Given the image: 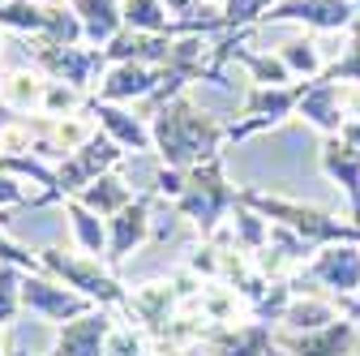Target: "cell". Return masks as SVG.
Here are the masks:
<instances>
[{
  "label": "cell",
  "instance_id": "obj_17",
  "mask_svg": "<svg viewBox=\"0 0 360 356\" xmlns=\"http://www.w3.org/2000/svg\"><path fill=\"white\" fill-rule=\"evenodd\" d=\"M322 172L343 189L347 219H352V224H360V146L343 142L339 133H335V138H322Z\"/></svg>",
  "mask_w": 360,
  "mask_h": 356
},
{
  "label": "cell",
  "instance_id": "obj_16",
  "mask_svg": "<svg viewBox=\"0 0 360 356\" xmlns=\"http://www.w3.org/2000/svg\"><path fill=\"white\" fill-rule=\"evenodd\" d=\"M86 112L95 116V125L108 133L112 142H120L129 155H150L155 151V133H150V116L146 112H133L124 103H103V99H90Z\"/></svg>",
  "mask_w": 360,
  "mask_h": 356
},
{
  "label": "cell",
  "instance_id": "obj_24",
  "mask_svg": "<svg viewBox=\"0 0 360 356\" xmlns=\"http://www.w3.org/2000/svg\"><path fill=\"white\" fill-rule=\"evenodd\" d=\"M343 314H339V300H318V296H292V305H288V314H283V331L288 335H309V331H326L330 322H339Z\"/></svg>",
  "mask_w": 360,
  "mask_h": 356
},
{
  "label": "cell",
  "instance_id": "obj_37",
  "mask_svg": "<svg viewBox=\"0 0 360 356\" xmlns=\"http://www.w3.org/2000/svg\"><path fill=\"white\" fill-rule=\"evenodd\" d=\"M198 5H202V9H214V5H223V0H198Z\"/></svg>",
  "mask_w": 360,
  "mask_h": 356
},
{
  "label": "cell",
  "instance_id": "obj_29",
  "mask_svg": "<svg viewBox=\"0 0 360 356\" xmlns=\"http://www.w3.org/2000/svg\"><path fill=\"white\" fill-rule=\"evenodd\" d=\"M22 275L26 271L0 262V331H9L22 314Z\"/></svg>",
  "mask_w": 360,
  "mask_h": 356
},
{
  "label": "cell",
  "instance_id": "obj_26",
  "mask_svg": "<svg viewBox=\"0 0 360 356\" xmlns=\"http://www.w3.org/2000/svg\"><path fill=\"white\" fill-rule=\"evenodd\" d=\"M48 18H52V9L39 5V0H0V30L39 39L48 30Z\"/></svg>",
  "mask_w": 360,
  "mask_h": 356
},
{
  "label": "cell",
  "instance_id": "obj_32",
  "mask_svg": "<svg viewBox=\"0 0 360 356\" xmlns=\"http://www.w3.org/2000/svg\"><path fill=\"white\" fill-rule=\"evenodd\" d=\"M13 206H30V193L22 185V176L0 172V210H13Z\"/></svg>",
  "mask_w": 360,
  "mask_h": 356
},
{
  "label": "cell",
  "instance_id": "obj_12",
  "mask_svg": "<svg viewBox=\"0 0 360 356\" xmlns=\"http://www.w3.org/2000/svg\"><path fill=\"white\" fill-rule=\"evenodd\" d=\"M262 22H300L309 30H352L360 22L356 0H275Z\"/></svg>",
  "mask_w": 360,
  "mask_h": 356
},
{
  "label": "cell",
  "instance_id": "obj_36",
  "mask_svg": "<svg viewBox=\"0 0 360 356\" xmlns=\"http://www.w3.org/2000/svg\"><path fill=\"white\" fill-rule=\"evenodd\" d=\"M0 356H9V343H5V331H0Z\"/></svg>",
  "mask_w": 360,
  "mask_h": 356
},
{
  "label": "cell",
  "instance_id": "obj_30",
  "mask_svg": "<svg viewBox=\"0 0 360 356\" xmlns=\"http://www.w3.org/2000/svg\"><path fill=\"white\" fill-rule=\"evenodd\" d=\"M326 82H335V86H360V22L352 26V39H347V48H343V56L335 61V65H326V73H322Z\"/></svg>",
  "mask_w": 360,
  "mask_h": 356
},
{
  "label": "cell",
  "instance_id": "obj_28",
  "mask_svg": "<svg viewBox=\"0 0 360 356\" xmlns=\"http://www.w3.org/2000/svg\"><path fill=\"white\" fill-rule=\"evenodd\" d=\"M86 103H90V95H82L77 86L48 77V86H43V103H39V116H77V112H86Z\"/></svg>",
  "mask_w": 360,
  "mask_h": 356
},
{
  "label": "cell",
  "instance_id": "obj_38",
  "mask_svg": "<svg viewBox=\"0 0 360 356\" xmlns=\"http://www.w3.org/2000/svg\"><path fill=\"white\" fill-rule=\"evenodd\" d=\"M0 48H5V30H0Z\"/></svg>",
  "mask_w": 360,
  "mask_h": 356
},
{
  "label": "cell",
  "instance_id": "obj_5",
  "mask_svg": "<svg viewBox=\"0 0 360 356\" xmlns=\"http://www.w3.org/2000/svg\"><path fill=\"white\" fill-rule=\"evenodd\" d=\"M300 95H304V82H292V86H253L249 82L236 120H228V146H240L266 129H279L288 116H296Z\"/></svg>",
  "mask_w": 360,
  "mask_h": 356
},
{
  "label": "cell",
  "instance_id": "obj_22",
  "mask_svg": "<svg viewBox=\"0 0 360 356\" xmlns=\"http://www.w3.org/2000/svg\"><path fill=\"white\" fill-rule=\"evenodd\" d=\"M60 206H65L69 232H73V249L108 262V219H103V215H95L90 206H82L77 198H65Z\"/></svg>",
  "mask_w": 360,
  "mask_h": 356
},
{
  "label": "cell",
  "instance_id": "obj_8",
  "mask_svg": "<svg viewBox=\"0 0 360 356\" xmlns=\"http://www.w3.org/2000/svg\"><path fill=\"white\" fill-rule=\"evenodd\" d=\"M22 309L43 322H73V318H86L90 309H99V305H90L82 292H73L69 284H60L56 275L48 271H34V275H22Z\"/></svg>",
  "mask_w": 360,
  "mask_h": 356
},
{
  "label": "cell",
  "instance_id": "obj_6",
  "mask_svg": "<svg viewBox=\"0 0 360 356\" xmlns=\"http://www.w3.org/2000/svg\"><path fill=\"white\" fill-rule=\"evenodd\" d=\"M30 65L52 77V82H69L77 86L82 95H95L99 91V77L108 73V52L103 48H90V43H73V48H26Z\"/></svg>",
  "mask_w": 360,
  "mask_h": 356
},
{
  "label": "cell",
  "instance_id": "obj_40",
  "mask_svg": "<svg viewBox=\"0 0 360 356\" xmlns=\"http://www.w3.org/2000/svg\"><path fill=\"white\" fill-rule=\"evenodd\" d=\"M356 9H360V0H356Z\"/></svg>",
  "mask_w": 360,
  "mask_h": 356
},
{
  "label": "cell",
  "instance_id": "obj_20",
  "mask_svg": "<svg viewBox=\"0 0 360 356\" xmlns=\"http://www.w3.org/2000/svg\"><path fill=\"white\" fill-rule=\"evenodd\" d=\"M283 348L292 356H352L360 348V335H356V322L352 318H339L330 322L326 331H309V335H283Z\"/></svg>",
  "mask_w": 360,
  "mask_h": 356
},
{
  "label": "cell",
  "instance_id": "obj_27",
  "mask_svg": "<svg viewBox=\"0 0 360 356\" xmlns=\"http://www.w3.org/2000/svg\"><path fill=\"white\" fill-rule=\"evenodd\" d=\"M279 56H283V65L292 69L296 82H313V77H322V73H326L322 48H318V43H313L309 34H304V39H288L283 48H279Z\"/></svg>",
  "mask_w": 360,
  "mask_h": 356
},
{
  "label": "cell",
  "instance_id": "obj_35",
  "mask_svg": "<svg viewBox=\"0 0 360 356\" xmlns=\"http://www.w3.org/2000/svg\"><path fill=\"white\" fill-rule=\"evenodd\" d=\"M266 356H292V352H288V348H279V343H275V348H270V352H266Z\"/></svg>",
  "mask_w": 360,
  "mask_h": 356
},
{
  "label": "cell",
  "instance_id": "obj_7",
  "mask_svg": "<svg viewBox=\"0 0 360 356\" xmlns=\"http://www.w3.org/2000/svg\"><path fill=\"white\" fill-rule=\"evenodd\" d=\"M124 146L120 142H112L108 133L99 129L95 138H90L77 155H69V159H60L56 163V202H65V198H77L90 181H99L103 172H116L120 163H124Z\"/></svg>",
  "mask_w": 360,
  "mask_h": 356
},
{
  "label": "cell",
  "instance_id": "obj_10",
  "mask_svg": "<svg viewBox=\"0 0 360 356\" xmlns=\"http://www.w3.org/2000/svg\"><path fill=\"white\" fill-rule=\"evenodd\" d=\"M30 125H34V146H30V155H39L43 163H52V167L60 159L77 155L99 133V125H95V116H90V112H77V116H30Z\"/></svg>",
  "mask_w": 360,
  "mask_h": 356
},
{
  "label": "cell",
  "instance_id": "obj_39",
  "mask_svg": "<svg viewBox=\"0 0 360 356\" xmlns=\"http://www.w3.org/2000/svg\"><path fill=\"white\" fill-rule=\"evenodd\" d=\"M0 86H5V69H0Z\"/></svg>",
  "mask_w": 360,
  "mask_h": 356
},
{
  "label": "cell",
  "instance_id": "obj_25",
  "mask_svg": "<svg viewBox=\"0 0 360 356\" xmlns=\"http://www.w3.org/2000/svg\"><path fill=\"white\" fill-rule=\"evenodd\" d=\"M133 198H138V193H133V185L124 181V176H116V172H103L99 181H90V185L77 193V202H82V206H90V210L103 215V219L120 215Z\"/></svg>",
  "mask_w": 360,
  "mask_h": 356
},
{
  "label": "cell",
  "instance_id": "obj_9",
  "mask_svg": "<svg viewBox=\"0 0 360 356\" xmlns=\"http://www.w3.org/2000/svg\"><path fill=\"white\" fill-rule=\"evenodd\" d=\"M155 206H159V198L150 189H142L120 215L108 219V266L112 271L120 262H129L138 249L150 245V236H155Z\"/></svg>",
  "mask_w": 360,
  "mask_h": 356
},
{
  "label": "cell",
  "instance_id": "obj_21",
  "mask_svg": "<svg viewBox=\"0 0 360 356\" xmlns=\"http://www.w3.org/2000/svg\"><path fill=\"white\" fill-rule=\"evenodd\" d=\"M69 9L82 22V39L90 48H108L124 30V0H69Z\"/></svg>",
  "mask_w": 360,
  "mask_h": 356
},
{
  "label": "cell",
  "instance_id": "obj_14",
  "mask_svg": "<svg viewBox=\"0 0 360 356\" xmlns=\"http://www.w3.org/2000/svg\"><path fill=\"white\" fill-rule=\"evenodd\" d=\"M180 292H176V284H172V275L167 279H150V284H138V288H129V305H124V318H133L150 339H159L163 331H167V322L180 314Z\"/></svg>",
  "mask_w": 360,
  "mask_h": 356
},
{
  "label": "cell",
  "instance_id": "obj_13",
  "mask_svg": "<svg viewBox=\"0 0 360 356\" xmlns=\"http://www.w3.org/2000/svg\"><path fill=\"white\" fill-rule=\"evenodd\" d=\"M116 326V309H90L86 318L60 322L56 339L39 356H108V335Z\"/></svg>",
  "mask_w": 360,
  "mask_h": 356
},
{
  "label": "cell",
  "instance_id": "obj_31",
  "mask_svg": "<svg viewBox=\"0 0 360 356\" xmlns=\"http://www.w3.org/2000/svg\"><path fill=\"white\" fill-rule=\"evenodd\" d=\"M0 262H5V266H18V271H26V275L43 271V262H39V253H30L26 245H18V241L9 236V228H5V219H0Z\"/></svg>",
  "mask_w": 360,
  "mask_h": 356
},
{
  "label": "cell",
  "instance_id": "obj_34",
  "mask_svg": "<svg viewBox=\"0 0 360 356\" xmlns=\"http://www.w3.org/2000/svg\"><path fill=\"white\" fill-rule=\"evenodd\" d=\"M39 5H48V9H60V5H69V0H39Z\"/></svg>",
  "mask_w": 360,
  "mask_h": 356
},
{
  "label": "cell",
  "instance_id": "obj_33",
  "mask_svg": "<svg viewBox=\"0 0 360 356\" xmlns=\"http://www.w3.org/2000/svg\"><path fill=\"white\" fill-rule=\"evenodd\" d=\"M339 138H343V142H352V146H360V116H347V120H343Z\"/></svg>",
  "mask_w": 360,
  "mask_h": 356
},
{
  "label": "cell",
  "instance_id": "obj_18",
  "mask_svg": "<svg viewBox=\"0 0 360 356\" xmlns=\"http://www.w3.org/2000/svg\"><path fill=\"white\" fill-rule=\"evenodd\" d=\"M296 116H304L313 129L322 133V138H335V133L343 129V120H347V112H343V91H339L335 82H326V77L304 82V95H300Z\"/></svg>",
  "mask_w": 360,
  "mask_h": 356
},
{
  "label": "cell",
  "instance_id": "obj_15",
  "mask_svg": "<svg viewBox=\"0 0 360 356\" xmlns=\"http://www.w3.org/2000/svg\"><path fill=\"white\" fill-rule=\"evenodd\" d=\"M159 82L163 73L155 65H138V61H120V65H108V73L99 77V91L90 99H103V103H150L159 95Z\"/></svg>",
  "mask_w": 360,
  "mask_h": 356
},
{
  "label": "cell",
  "instance_id": "obj_2",
  "mask_svg": "<svg viewBox=\"0 0 360 356\" xmlns=\"http://www.w3.org/2000/svg\"><path fill=\"white\" fill-rule=\"evenodd\" d=\"M240 202L253 206L262 219H270V224L292 228V232L304 236L313 249H322V245H360V224L339 219V215H330V210H318V206H304V202H296V198L266 193V189H240Z\"/></svg>",
  "mask_w": 360,
  "mask_h": 356
},
{
  "label": "cell",
  "instance_id": "obj_23",
  "mask_svg": "<svg viewBox=\"0 0 360 356\" xmlns=\"http://www.w3.org/2000/svg\"><path fill=\"white\" fill-rule=\"evenodd\" d=\"M43 86H48V77H43L34 65L9 69V73H5V86H0V103H5L9 112H18V116H39Z\"/></svg>",
  "mask_w": 360,
  "mask_h": 356
},
{
  "label": "cell",
  "instance_id": "obj_19",
  "mask_svg": "<svg viewBox=\"0 0 360 356\" xmlns=\"http://www.w3.org/2000/svg\"><path fill=\"white\" fill-rule=\"evenodd\" d=\"M275 348L270 322H236V326H210L202 352L206 356H266Z\"/></svg>",
  "mask_w": 360,
  "mask_h": 356
},
{
  "label": "cell",
  "instance_id": "obj_1",
  "mask_svg": "<svg viewBox=\"0 0 360 356\" xmlns=\"http://www.w3.org/2000/svg\"><path fill=\"white\" fill-rule=\"evenodd\" d=\"M150 133H155V155L163 167L189 172L228 146V125L214 112L198 108L189 95H176L150 112Z\"/></svg>",
  "mask_w": 360,
  "mask_h": 356
},
{
  "label": "cell",
  "instance_id": "obj_4",
  "mask_svg": "<svg viewBox=\"0 0 360 356\" xmlns=\"http://www.w3.org/2000/svg\"><path fill=\"white\" fill-rule=\"evenodd\" d=\"M34 253H39V262H43V271L56 275L60 284H69L73 292H82L90 305L124 314L129 288L116 279V271H112L103 258H90V253H77V249H60V245H43V249H34Z\"/></svg>",
  "mask_w": 360,
  "mask_h": 356
},
{
  "label": "cell",
  "instance_id": "obj_11",
  "mask_svg": "<svg viewBox=\"0 0 360 356\" xmlns=\"http://www.w3.org/2000/svg\"><path fill=\"white\" fill-rule=\"evenodd\" d=\"M300 279L330 292V300L360 296V245H322L300 266Z\"/></svg>",
  "mask_w": 360,
  "mask_h": 356
},
{
  "label": "cell",
  "instance_id": "obj_3",
  "mask_svg": "<svg viewBox=\"0 0 360 356\" xmlns=\"http://www.w3.org/2000/svg\"><path fill=\"white\" fill-rule=\"evenodd\" d=\"M240 202V189L228 185V172H223V155L198 163L185 172V193H180L172 206L180 219H189V224L202 232V241H210L223 224H228V215L236 210Z\"/></svg>",
  "mask_w": 360,
  "mask_h": 356
}]
</instances>
